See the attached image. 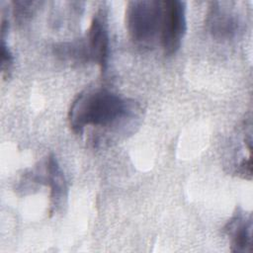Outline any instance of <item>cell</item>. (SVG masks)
Returning a JSON list of instances; mask_svg holds the SVG:
<instances>
[{"instance_id":"6da1fadb","label":"cell","mask_w":253,"mask_h":253,"mask_svg":"<svg viewBox=\"0 0 253 253\" xmlns=\"http://www.w3.org/2000/svg\"><path fill=\"white\" fill-rule=\"evenodd\" d=\"M138 105L102 87L88 88L77 95L68 112V122L76 134L86 126L126 131V126L138 116ZM135 120V119H134Z\"/></svg>"},{"instance_id":"7a4b0ae2","label":"cell","mask_w":253,"mask_h":253,"mask_svg":"<svg viewBox=\"0 0 253 253\" xmlns=\"http://www.w3.org/2000/svg\"><path fill=\"white\" fill-rule=\"evenodd\" d=\"M163 3L158 0L128 1L126 6V27L133 43L151 48L159 43Z\"/></svg>"},{"instance_id":"3957f363","label":"cell","mask_w":253,"mask_h":253,"mask_svg":"<svg viewBox=\"0 0 253 253\" xmlns=\"http://www.w3.org/2000/svg\"><path fill=\"white\" fill-rule=\"evenodd\" d=\"M159 44L166 55L175 54L187 32L186 4L180 0H164Z\"/></svg>"},{"instance_id":"277c9868","label":"cell","mask_w":253,"mask_h":253,"mask_svg":"<svg viewBox=\"0 0 253 253\" xmlns=\"http://www.w3.org/2000/svg\"><path fill=\"white\" fill-rule=\"evenodd\" d=\"M25 177L28 182L45 185L50 188V200L54 209L63 204V200L67 197V186L64 175L52 154L45 157L36 169Z\"/></svg>"},{"instance_id":"5b68a950","label":"cell","mask_w":253,"mask_h":253,"mask_svg":"<svg viewBox=\"0 0 253 253\" xmlns=\"http://www.w3.org/2000/svg\"><path fill=\"white\" fill-rule=\"evenodd\" d=\"M106 16V13L102 10L94 16L86 38L83 40L87 60L97 63L102 73L106 72L110 53V39Z\"/></svg>"},{"instance_id":"8992f818","label":"cell","mask_w":253,"mask_h":253,"mask_svg":"<svg viewBox=\"0 0 253 253\" xmlns=\"http://www.w3.org/2000/svg\"><path fill=\"white\" fill-rule=\"evenodd\" d=\"M229 5L228 2L219 1L210 3L206 16V26L209 33L216 40H230L239 31V17Z\"/></svg>"},{"instance_id":"52a82bcc","label":"cell","mask_w":253,"mask_h":253,"mask_svg":"<svg viewBox=\"0 0 253 253\" xmlns=\"http://www.w3.org/2000/svg\"><path fill=\"white\" fill-rule=\"evenodd\" d=\"M224 231L230 238V250L233 252L252 251V216L238 209L224 226Z\"/></svg>"},{"instance_id":"ba28073f","label":"cell","mask_w":253,"mask_h":253,"mask_svg":"<svg viewBox=\"0 0 253 253\" xmlns=\"http://www.w3.org/2000/svg\"><path fill=\"white\" fill-rule=\"evenodd\" d=\"M39 2L35 1H15L13 2V14L15 20L19 23L28 20L37 9Z\"/></svg>"},{"instance_id":"9c48e42d","label":"cell","mask_w":253,"mask_h":253,"mask_svg":"<svg viewBox=\"0 0 253 253\" xmlns=\"http://www.w3.org/2000/svg\"><path fill=\"white\" fill-rule=\"evenodd\" d=\"M1 69L4 78L9 77L11 74V70L13 67L14 63V57L13 54L11 53L10 49L7 47L5 43V40L2 39V43H1Z\"/></svg>"}]
</instances>
